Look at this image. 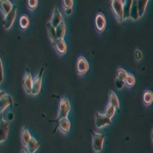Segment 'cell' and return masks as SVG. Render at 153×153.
Wrapping results in <instances>:
<instances>
[{"mask_svg": "<svg viewBox=\"0 0 153 153\" xmlns=\"http://www.w3.org/2000/svg\"><path fill=\"white\" fill-rule=\"evenodd\" d=\"M125 3L126 1L124 0H112L111 1L113 14L120 23H123L125 21Z\"/></svg>", "mask_w": 153, "mask_h": 153, "instance_id": "1", "label": "cell"}, {"mask_svg": "<svg viewBox=\"0 0 153 153\" xmlns=\"http://www.w3.org/2000/svg\"><path fill=\"white\" fill-rule=\"evenodd\" d=\"M71 111V103L68 98L63 97L60 99L58 106V112H57V118L61 120V118H66L68 113Z\"/></svg>", "mask_w": 153, "mask_h": 153, "instance_id": "2", "label": "cell"}, {"mask_svg": "<svg viewBox=\"0 0 153 153\" xmlns=\"http://www.w3.org/2000/svg\"><path fill=\"white\" fill-rule=\"evenodd\" d=\"M109 125H111V118L107 117L103 113H95V126L98 130L103 129V128L107 127Z\"/></svg>", "mask_w": 153, "mask_h": 153, "instance_id": "3", "label": "cell"}, {"mask_svg": "<svg viewBox=\"0 0 153 153\" xmlns=\"http://www.w3.org/2000/svg\"><path fill=\"white\" fill-rule=\"evenodd\" d=\"M93 134V149L95 152H101L103 149V142H104L105 136L100 133H96L92 131Z\"/></svg>", "mask_w": 153, "mask_h": 153, "instance_id": "4", "label": "cell"}, {"mask_svg": "<svg viewBox=\"0 0 153 153\" xmlns=\"http://www.w3.org/2000/svg\"><path fill=\"white\" fill-rule=\"evenodd\" d=\"M43 75H44V68H41V71L33 80V88H32V93H31L32 95H38L41 92L42 84H43Z\"/></svg>", "mask_w": 153, "mask_h": 153, "instance_id": "5", "label": "cell"}, {"mask_svg": "<svg viewBox=\"0 0 153 153\" xmlns=\"http://www.w3.org/2000/svg\"><path fill=\"white\" fill-rule=\"evenodd\" d=\"M89 71V62L84 56H80L76 60V73L78 75L83 76Z\"/></svg>", "mask_w": 153, "mask_h": 153, "instance_id": "6", "label": "cell"}, {"mask_svg": "<svg viewBox=\"0 0 153 153\" xmlns=\"http://www.w3.org/2000/svg\"><path fill=\"white\" fill-rule=\"evenodd\" d=\"M9 133V124L6 123L1 117H0V144L5 142L8 138Z\"/></svg>", "mask_w": 153, "mask_h": 153, "instance_id": "7", "label": "cell"}, {"mask_svg": "<svg viewBox=\"0 0 153 153\" xmlns=\"http://www.w3.org/2000/svg\"><path fill=\"white\" fill-rule=\"evenodd\" d=\"M16 13H18V9H16V7H13V9H12L7 16H4L3 26H4V29L5 30H9L12 27L14 21H16Z\"/></svg>", "mask_w": 153, "mask_h": 153, "instance_id": "8", "label": "cell"}, {"mask_svg": "<svg viewBox=\"0 0 153 153\" xmlns=\"http://www.w3.org/2000/svg\"><path fill=\"white\" fill-rule=\"evenodd\" d=\"M13 105V99H12V96L10 94H7V93H4V95L1 97L0 99V112L5 111L9 106Z\"/></svg>", "mask_w": 153, "mask_h": 153, "instance_id": "9", "label": "cell"}, {"mask_svg": "<svg viewBox=\"0 0 153 153\" xmlns=\"http://www.w3.org/2000/svg\"><path fill=\"white\" fill-rule=\"evenodd\" d=\"M95 26H96V30L99 33H102L105 30L106 27V18L105 16L102 13V12H98L95 16Z\"/></svg>", "mask_w": 153, "mask_h": 153, "instance_id": "10", "label": "cell"}, {"mask_svg": "<svg viewBox=\"0 0 153 153\" xmlns=\"http://www.w3.org/2000/svg\"><path fill=\"white\" fill-rule=\"evenodd\" d=\"M62 22H63L62 14H61V12L59 11V9L55 7V8H54V10H53V13H52V18H51L49 23L51 24V26H52L53 28L56 29L59 25L62 23Z\"/></svg>", "mask_w": 153, "mask_h": 153, "instance_id": "11", "label": "cell"}, {"mask_svg": "<svg viewBox=\"0 0 153 153\" xmlns=\"http://www.w3.org/2000/svg\"><path fill=\"white\" fill-rule=\"evenodd\" d=\"M23 86L26 90V92L28 94H31L32 93V88H33V76H32L31 73L30 71H27L24 76L23 79Z\"/></svg>", "mask_w": 153, "mask_h": 153, "instance_id": "12", "label": "cell"}, {"mask_svg": "<svg viewBox=\"0 0 153 153\" xmlns=\"http://www.w3.org/2000/svg\"><path fill=\"white\" fill-rule=\"evenodd\" d=\"M54 48H55L56 52H57L59 55H63V54L66 53L68 51V45H66L65 41L63 39L61 40H55L53 42Z\"/></svg>", "mask_w": 153, "mask_h": 153, "instance_id": "13", "label": "cell"}, {"mask_svg": "<svg viewBox=\"0 0 153 153\" xmlns=\"http://www.w3.org/2000/svg\"><path fill=\"white\" fill-rule=\"evenodd\" d=\"M58 130L60 131L62 134H68L71 130V122L68 118H61L58 120Z\"/></svg>", "mask_w": 153, "mask_h": 153, "instance_id": "14", "label": "cell"}, {"mask_svg": "<svg viewBox=\"0 0 153 153\" xmlns=\"http://www.w3.org/2000/svg\"><path fill=\"white\" fill-rule=\"evenodd\" d=\"M13 9V4L9 0H1L0 1V10L4 14V16L10 12Z\"/></svg>", "mask_w": 153, "mask_h": 153, "instance_id": "15", "label": "cell"}, {"mask_svg": "<svg viewBox=\"0 0 153 153\" xmlns=\"http://www.w3.org/2000/svg\"><path fill=\"white\" fill-rule=\"evenodd\" d=\"M39 147H40V143L37 141L35 138L32 137V139L26 146V151L27 153H35L39 149Z\"/></svg>", "mask_w": 153, "mask_h": 153, "instance_id": "16", "label": "cell"}, {"mask_svg": "<svg viewBox=\"0 0 153 153\" xmlns=\"http://www.w3.org/2000/svg\"><path fill=\"white\" fill-rule=\"evenodd\" d=\"M66 33V26L65 23L62 22L57 28L55 29V37H56V40H61V39L65 38Z\"/></svg>", "mask_w": 153, "mask_h": 153, "instance_id": "17", "label": "cell"}, {"mask_svg": "<svg viewBox=\"0 0 153 153\" xmlns=\"http://www.w3.org/2000/svg\"><path fill=\"white\" fill-rule=\"evenodd\" d=\"M32 139V136L30 134V131L27 127H24L22 129V132H21V140H22V143L25 147L27 146V144L30 142V140Z\"/></svg>", "mask_w": 153, "mask_h": 153, "instance_id": "18", "label": "cell"}, {"mask_svg": "<svg viewBox=\"0 0 153 153\" xmlns=\"http://www.w3.org/2000/svg\"><path fill=\"white\" fill-rule=\"evenodd\" d=\"M136 2H137V8H138V12H139V19H140L144 16L145 11H146L147 4L149 3V1L148 0H138Z\"/></svg>", "mask_w": 153, "mask_h": 153, "instance_id": "19", "label": "cell"}, {"mask_svg": "<svg viewBox=\"0 0 153 153\" xmlns=\"http://www.w3.org/2000/svg\"><path fill=\"white\" fill-rule=\"evenodd\" d=\"M108 103L111 104L113 107L117 110L120 109V100H118L117 94H115L113 91H110L109 92V97H108Z\"/></svg>", "mask_w": 153, "mask_h": 153, "instance_id": "20", "label": "cell"}, {"mask_svg": "<svg viewBox=\"0 0 153 153\" xmlns=\"http://www.w3.org/2000/svg\"><path fill=\"white\" fill-rule=\"evenodd\" d=\"M143 102L144 105L150 106L153 102V92L150 90H145L143 93Z\"/></svg>", "mask_w": 153, "mask_h": 153, "instance_id": "21", "label": "cell"}, {"mask_svg": "<svg viewBox=\"0 0 153 153\" xmlns=\"http://www.w3.org/2000/svg\"><path fill=\"white\" fill-rule=\"evenodd\" d=\"M130 19H132L133 21H138L139 19V12H138L137 2L136 1H133L132 8H131V12H130Z\"/></svg>", "mask_w": 153, "mask_h": 153, "instance_id": "22", "label": "cell"}, {"mask_svg": "<svg viewBox=\"0 0 153 153\" xmlns=\"http://www.w3.org/2000/svg\"><path fill=\"white\" fill-rule=\"evenodd\" d=\"M30 26V19L26 14H23V16L19 18V27H21L23 30L28 29Z\"/></svg>", "mask_w": 153, "mask_h": 153, "instance_id": "23", "label": "cell"}, {"mask_svg": "<svg viewBox=\"0 0 153 153\" xmlns=\"http://www.w3.org/2000/svg\"><path fill=\"white\" fill-rule=\"evenodd\" d=\"M136 84V78L133 74H128V76L127 79L125 80V85L128 86L129 88H132L134 87Z\"/></svg>", "mask_w": 153, "mask_h": 153, "instance_id": "24", "label": "cell"}, {"mask_svg": "<svg viewBox=\"0 0 153 153\" xmlns=\"http://www.w3.org/2000/svg\"><path fill=\"white\" fill-rule=\"evenodd\" d=\"M115 108L113 107V106L111 104H109L108 103L107 105H106V108H105V112L103 113V114H105L107 117H109V118H112L113 117H114V114H115Z\"/></svg>", "mask_w": 153, "mask_h": 153, "instance_id": "25", "label": "cell"}, {"mask_svg": "<svg viewBox=\"0 0 153 153\" xmlns=\"http://www.w3.org/2000/svg\"><path fill=\"white\" fill-rule=\"evenodd\" d=\"M1 117L3 118V120H5L6 123H8V124H9V123L13 120L14 115H13V112L10 111V110H5V111L2 112Z\"/></svg>", "mask_w": 153, "mask_h": 153, "instance_id": "26", "label": "cell"}, {"mask_svg": "<svg viewBox=\"0 0 153 153\" xmlns=\"http://www.w3.org/2000/svg\"><path fill=\"white\" fill-rule=\"evenodd\" d=\"M46 27H47V31H48L49 38H50V40L52 41V43H53V42L56 40V37H55V28H53V27L51 26L50 23H47Z\"/></svg>", "mask_w": 153, "mask_h": 153, "instance_id": "27", "label": "cell"}, {"mask_svg": "<svg viewBox=\"0 0 153 153\" xmlns=\"http://www.w3.org/2000/svg\"><path fill=\"white\" fill-rule=\"evenodd\" d=\"M128 74L129 73H127V71L124 70V68H118V70L117 71V79H118V80H120V81H124L125 82V80L128 76Z\"/></svg>", "mask_w": 153, "mask_h": 153, "instance_id": "28", "label": "cell"}, {"mask_svg": "<svg viewBox=\"0 0 153 153\" xmlns=\"http://www.w3.org/2000/svg\"><path fill=\"white\" fill-rule=\"evenodd\" d=\"M133 1H134V0H129V1H126L127 6L124 8V10H125V19H130V12H131V8H132Z\"/></svg>", "mask_w": 153, "mask_h": 153, "instance_id": "29", "label": "cell"}, {"mask_svg": "<svg viewBox=\"0 0 153 153\" xmlns=\"http://www.w3.org/2000/svg\"><path fill=\"white\" fill-rule=\"evenodd\" d=\"M74 6V1L73 0H63L62 1V7L63 10L65 9H71Z\"/></svg>", "mask_w": 153, "mask_h": 153, "instance_id": "30", "label": "cell"}, {"mask_svg": "<svg viewBox=\"0 0 153 153\" xmlns=\"http://www.w3.org/2000/svg\"><path fill=\"white\" fill-rule=\"evenodd\" d=\"M38 0H29L28 1V8L30 10H35L38 6Z\"/></svg>", "mask_w": 153, "mask_h": 153, "instance_id": "31", "label": "cell"}, {"mask_svg": "<svg viewBox=\"0 0 153 153\" xmlns=\"http://www.w3.org/2000/svg\"><path fill=\"white\" fill-rule=\"evenodd\" d=\"M4 80V70H3V63H2V59L0 57V84L3 82Z\"/></svg>", "mask_w": 153, "mask_h": 153, "instance_id": "32", "label": "cell"}, {"mask_svg": "<svg viewBox=\"0 0 153 153\" xmlns=\"http://www.w3.org/2000/svg\"><path fill=\"white\" fill-rule=\"evenodd\" d=\"M115 85H117V88L118 89V90L123 89L126 86L124 81H120V80H118V79H117V80H115Z\"/></svg>", "mask_w": 153, "mask_h": 153, "instance_id": "33", "label": "cell"}, {"mask_svg": "<svg viewBox=\"0 0 153 153\" xmlns=\"http://www.w3.org/2000/svg\"><path fill=\"white\" fill-rule=\"evenodd\" d=\"M135 56H136V59H137L138 61H140L142 59V52L140 50H136Z\"/></svg>", "mask_w": 153, "mask_h": 153, "instance_id": "34", "label": "cell"}, {"mask_svg": "<svg viewBox=\"0 0 153 153\" xmlns=\"http://www.w3.org/2000/svg\"><path fill=\"white\" fill-rule=\"evenodd\" d=\"M65 11L66 16H71V14L73 13V8H71V9H65Z\"/></svg>", "mask_w": 153, "mask_h": 153, "instance_id": "35", "label": "cell"}, {"mask_svg": "<svg viewBox=\"0 0 153 153\" xmlns=\"http://www.w3.org/2000/svg\"><path fill=\"white\" fill-rule=\"evenodd\" d=\"M4 93H5V92H4L3 90H1V89H0V99H1V97L4 95Z\"/></svg>", "mask_w": 153, "mask_h": 153, "instance_id": "36", "label": "cell"}, {"mask_svg": "<svg viewBox=\"0 0 153 153\" xmlns=\"http://www.w3.org/2000/svg\"><path fill=\"white\" fill-rule=\"evenodd\" d=\"M151 139H152V142H153V130H152V133H151Z\"/></svg>", "mask_w": 153, "mask_h": 153, "instance_id": "37", "label": "cell"}, {"mask_svg": "<svg viewBox=\"0 0 153 153\" xmlns=\"http://www.w3.org/2000/svg\"><path fill=\"white\" fill-rule=\"evenodd\" d=\"M21 153H27V151H26V150L24 149V150H22V152H21Z\"/></svg>", "mask_w": 153, "mask_h": 153, "instance_id": "38", "label": "cell"}]
</instances>
